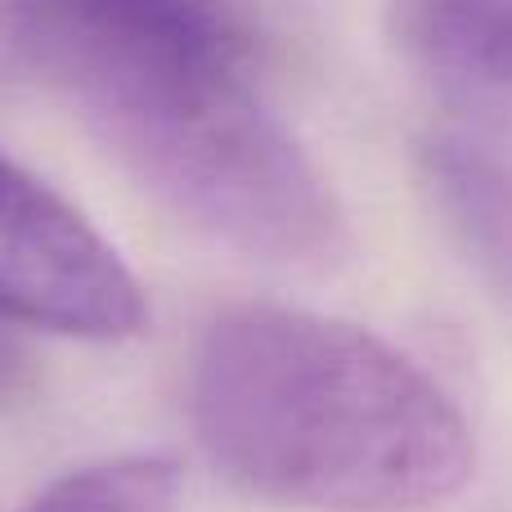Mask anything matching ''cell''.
Segmentation results:
<instances>
[{"instance_id":"obj_6","label":"cell","mask_w":512,"mask_h":512,"mask_svg":"<svg viewBox=\"0 0 512 512\" xmlns=\"http://www.w3.org/2000/svg\"><path fill=\"white\" fill-rule=\"evenodd\" d=\"M23 512H180V472L158 454H117L59 477Z\"/></svg>"},{"instance_id":"obj_1","label":"cell","mask_w":512,"mask_h":512,"mask_svg":"<svg viewBox=\"0 0 512 512\" xmlns=\"http://www.w3.org/2000/svg\"><path fill=\"white\" fill-rule=\"evenodd\" d=\"M0 72L63 99L194 230L279 270H333L351 225L261 90L234 0H0Z\"/></svg>"},{"instance_id":"obj_2","label":"cell","mask_w":512,"mask_h":512,"mask_svg":"<svg viewBox=\"0 0 512 512\" xmlns=\"http://www.w3.org/2000/svg\"><path fill=\"white\" fill-rule=\"evenodd\" d=\"M189 423L243 495L306 512H432L477 472L454 396L360 324L243 301L207 319Z\"/></svg>"},{"instance_id":"obj_3","label":"cell","mask_w":512,"mask_h":512,"mask_svg":"<svg viewBox=\"0 0 512 512\" xmlns=\"http://www.w3.org/2000/svg\"><path fill=\"white\" fill-rule=\"evenodd\" d=\"M0 319L77 342H126L144 328V288L122 252L0 149Z\"/></svg>"},{"instance_id":"obj_4","label":"cell","mask_w":512,"mask_h":512,"mask_svg":"<svg viewBox=\"0 0 512 512\" xmlns=\"http://www.w3.org/2000/svg\"><path fill=\"white\" fill-rule=\"evenodd\" d=\"M391 41L445 99L512 113V0H387Z\"/></svg>"},{"instance_id":"obj_5","label":"cell","mask_w":512,"mask_h":512,"mask_svg":"<svg viewBox=\"0 0 512 512\" xmlns=\"http://www.w3.org/2000/svg\"><path fill=\"white\" fill-rule=\"evenodd\" d=\"M423 189L472 270L512 310V158L463 131H432L418 144Z\"/></svg>"}]
</instances>
